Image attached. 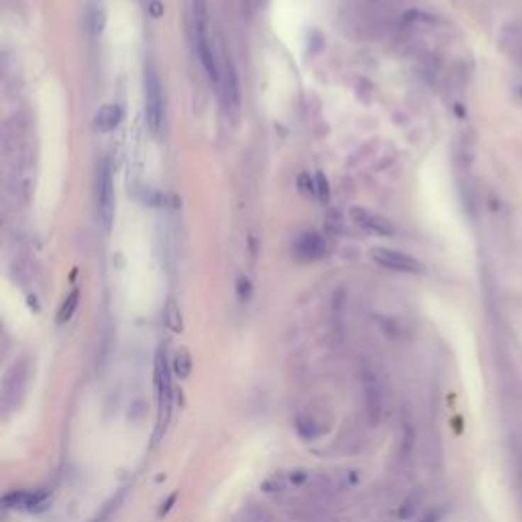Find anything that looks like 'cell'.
<instances>
[{"label":"cell","instance_id":"obj_22","mask_svg":"<svg viewBox=\"0 0 522 522\" xmlns=\"http://www.w3.org/2000/svg\"><path fill=\"white\" fill-rule=\"evenodd\" d=\"M176 500H178V494H172L165 502L162 504V508H160V512H157V516H163V514H167L170 510H172V506L176 504Z\"/></svg>","mask_w":522,"mask_h":522},{"label":"cell","instance_id":"obj_14","mask_svg":"<svg viewBox=\"0 0 522 522\" xmlns=\"http://www.w3.org/2000/svg\"><path fill=\"white\" fill-rule=\"evenodd\" d=\"M296 431H298V435H300L304 440H314L318 439L326 428L323 424L316 423L310 414H300V416L296 418Z\"/></svg>","mask_w":522,"mask_h":522},{"label":"cell","instance_id":"obj_9","mask_svg":"<svg viewBox=\"0 0 522 522\" xmlns=\"http://www.w3.org/2000/svg\"><path fill=\"white\" fill-rule=\"evenodd\" d=\"M49 502V494L43 489H16L11 492L2 498V504L4 508H21V510H39V508H45Z\"/></svg>","mask_w":522,"mask_h":522},{"label":"cell","instance_id":"obj_25","mask_svg":"<svg viewBox=\"0 0 522 522\" xmlns=\"http://www.w3.org/2000/svg\"><path fill=\"white\" fill-rule=\"evenodd\" d=\"M518 94H521V98H522V84H521V86H518Z\"/></svg>","mask_w":522,"mask_h":522},{"label":"cell","instance_id":"obj_24","mask_svg":"<svg viewBox=\"0 0 522 522\" xmlns=\"http://www.w3.org/2000/svg\"><path fill=\"white\" fill-rule=\"evenodd\" d=\"M151 13H153V16L162 15V4H160L157 0H153V2H151Z\"/></svg>","mask_w":522,"mask_h":522},{"label":"cell","instance_id":"obj_2","mask_svg":"<svg viewBox=\"0 0 522 522\" xmlns=\"http://www.w3.org/2000/svg\"><path fill=\"white\" fill-rule=\"evenodd\" d=\"M206 2L204 0H194V31H196V51L200 57V64L204 67L206 76L212 84L221 82V70L216 65L214 53L209 45V35H206Z\"/></svg>","mask_w":522,"mask_h":522},{"label":"cell","instance_id":"obj_7","mask_svg":"<svg viewBox=\"0 0 522 522\" xmlns=\"http://www.w3.org/2000/svg\"><path fill=\"white\" fill-rule=\"evenodd\" d=\"M361 388H363V402H365V414L370 424H379L384 414V388L377 379V375L372 372H363L361 375Z\"/></svg>","mask_w":522,"mask_h":522},{"label":"cell","instance_id":"obj_20","mask_svg":"<svg viewBox=\"0 0 522 522\" xmlns=\"http://www.w3.org/2000/svg\"><path fill=\"white\" fill-rule=\"evenodd\" d=\"M298 188L304 196H314L316 194V182H312L310 174H300L298 176Z\"/></svg>","mask_w":522,"mask_h":522},{"label":"cell","instance_id":"obj_12","mask_svg":"<svg viewBox=\"0 0 522 522\" xmlns=\"http://www.w3.org/2000/svg\"><path fill=\"white\" fill-rule=\"evenodd\" d=\"M121 118H123L121 106H116V104H104L98 111L96 116H94V127H96L98 133H109V130L118 127Z\"/></svg>","mask_w":522,"mask_h":522},{"label":"cell","instance_id":"obj_1","mask_svg":"<svg viewBox=\"0 0 522 522\" xmlns=\"http://www.w3.org/2000/svg\"><path fill=\"white\" fill-rule=\"evenodd\" d=\"M172 365L167 363L165 353L155 359V390H157V428L155 439H160L172 421L174 410V386H172Z\"/></svg>","mask_w":522,"mask_h":522},{"label":"cell","instance_id":"obj_17","mask_svg":"<svg viewBox=\"0 0 522 522\" xmlns=\"http://www.w3.org/2000/svg\"><path fill=\"white\" fill-rule=\"evenodd\" d=\"M163 321H165V326L174 333H179L182 331V314H179L178 304L174 300L167 302L165 306V312H163Z\"/></svg>","mask_w":522,"mask_h":522},{"label":"cell","instance_id":"obj_5","mask_svg":"<svg viewBox=\"0 0 522 522\" xmlns=\"http://www.w3.org/2000/svg\"><path fill=\"white\" fill-rule=\"evenodd\" d=\"M96 202H98V216L104 231H111L114 221V184L111 163L102 162L98 167L96 178Z\"/></svg>","mask_w":522,"mask_h":522},{"label":"cell","instance_id":"obj_3","mask_svg":"<svg viewBox=\"0 0 522 522\" xmlns=\"http://www.w3.org/2000/svg\"><path fill=\"white\" fill-rule=\"evenodd\" d=\"M27 386H29V363L21 359L13 363V367L6 372L2 379V408L6 414L18 408V404L23 402Z\"/></svg>","mask_w":522,"mask_h":522},{"label":"cell","instance_id":"obj_19","mask_svg":"<svg viewBox=\"0 0 522 522\" xmlns=\"http://www.w3.org/2000/svg\"><path fill=\"white\" fill-rule=\"evenodd\" d=\"M88 25H90V31L94 33V35H100V33L104 31V25H106V11H104L100 4L90 11V15H88Z\"/></svg>","mask_w":522,"mask_h":522},{"label":"cell","instance_id":"obj_6","mask_svg":"<svg viewBox=\"0 0 522 522\" xmlns=\"http://www.w3.org/2000/svg\"><path fill=\"white\" fill-rule=\"evenodd\" d=\"M372 260L386 267L392 272H400V274H424L423 261H418L416 257L402 253V251H396V249H386V247H375L372 251Z\"/></svg>","mask_w":522,"mask_h":522},{"label":"cell","instance_id":"obj_10","mask_svg":"<svg viewBox=\"0 0 522 522\" xmlns=\"http://www.w3.org/2000/svg\"><path fill=\"white\" fill-rule=\"evenodd\" d=\"M500 49L506 53V57L522 67V25L521 23H510L500 33Z\"/></svg>","mask_w":522,"mask_h":522},{"label":"cell","instance_id":"obj_13","mask_svg":"<svg viewBox=\"0 0 522 522\" xmlns=\"http://www.w3.org/2000/svg\"><path fill=\"white\" fill-rule=\"evenodd\" d=\"M225 92H227V100L228 104L233 109H239L241 104V90H239V78H237V72H235V65L233 62L227 57L225 62Z\"/></svg>","mask_w":522,"mask_h":522},{"label":"cell","instance_id":"obj_21","mask_svg":"<svg viewBox=\"0 0 522 522\" xmlns=\"http://www.w3.org/2000/svg\"><path fill=\"white\" fill-rule=\"evenodd\" d=\"M316 194L323 202L328 200V182H326L325 174H316Z\"/></svg>","mask_w":522,"mask_h":522},{"label":"cell","instance_id":"obj_16","mask_svg":"<svg viewBox=\"0 0 522 522\" xmlns=\"http://www.w3.org/2000/svg\"><path fill=\"white\" fill-rule=\"evenodd\" d=\"M78 304H80V290L76 288V290H72V292L67 294V298L64 300L62 309L57 312V323H60V325L67 323V321L74 316V312L78 310Z\"/></svg>","mask_w":522,"mask_h":522},{"label":"cell","instance_id":"obj_15","mask_svg":"<svg viewBox=\"0 0 522 522\" xmlns=\"http://www.w3.org/2000/svg\"><path fill=\"white\" fill-rule=\"evenodd\" d=\"M192 355H190V351L188 349H178L176 353H174V359H172V372L176 377L179 379H186L188 375L192 374Z\"/></svg>","mask_w":522,"mask_h":522},{"label":"cell","instance_id":"obj_8","mask_svg":"<svg viewBox=\"0 0 522 522\" xmlns=\"http://www.w3.org/2000/svg\"><path fill=\"white\" fill-rule=\"evenodd\" d=\"M351 221L361 228L375 233V235H382V237H392L396 233V227H394L390 218H386V216H382L377 212L367 211V209L353 206L351 209Z\"/></svg>","mask_w":522,"mask_h":522},{"label":"cell","instance_id":"obj_4","mask_svg":"<svg viewBox=\"0 0 522 522\" xmlns=\"http://www.w3.org/2000/svg\"><path fill=\"white\" fill-rule=\"evenodd\" d=\"M143 98H145V118L147 127L153 135H157L163 123V96L162 82L157 78V72L153 67H147L143 78Z\"/></svg>","mask_w":522,"mask_h":522},{"label":"cell","instance_id":"obj_11","mask_svg":"<svg viewBox=\"0 0 522 522\" xmlns=\"http://www.w3.org/2000/svg\"><path fill=\"white\" fill-rule=\"evenodd\" d=\"M294 253L300 261H316L325 257L326 243L318 233H304L294 245Z\"/></svg>","mask_w":522,"mask_h":522},{"label":"cell","instance_id":"obj_18","mask_svg":"<svg viewBox=\"0 0 522 522\" xmlns=\"http://www.w3.org/2000/svg\"><path fill=\"white\" fill-rule=\"evenodd\" d=\"M123 498H125V489H121L116 496H113L106 504L102 506V510H100V514H96L94 518H92V522H106L111 516H113V512H116V508L121 506V502H123Z\"/></svg>","mask_w":522,"mask_h":522},{"label":"cell","instance_id":"obj_23","mask_svg":"<svg viewBox=\"0 0 522 522\" xmlns=\"http://www.w3.org/2000/svg\"><path fill=\"white\" fill-rule=\"evenodd\" d=\"M249 292H251V286H249V279H239V296L241 298H249Z\"/></svg>","mask_w":522,"mask_h":522}]
</instances>
